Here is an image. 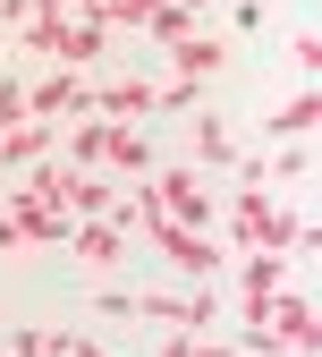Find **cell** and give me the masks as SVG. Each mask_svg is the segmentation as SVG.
Wrapping results in <instances>:
<instances>
[{
	"label": "cell",
	"instance_id": "obj_1",
	"mask_svg": "<svg viewBox=\"0 0 322 357\" xmlns=\"http://www.w3.org/2000/svg\"><path fill=\"white\" fill-rule=\"evenodd\" d=\"M238 247H271V255H297V247H314V230H305L297 213H280V204H271L263 188H246V196H238Z\"/></svg>",
	"mask_w": 322,
	"mask_h": 357
},
{
	"label": "cell",
	"instance_id": "obj_2",
	"mask_svg": "<svg viewBox=\"0 0 322 357\" xmlns=\"http://www.w3.org/2000/svg\"><path fill=\"white\" fill-rule=\"evenodd\" d=\"M26 52H42V60H68V68H85V60H102V17H51L42 9L26 34Z\"/></svg>",
	"mask_w": 322,
	"mask_h": 357
},
{
	"label": "cell",
	"instance_id": "obj_3",
	"mask_svg": "<svg viewBox=\"0 0 322 357\" xmlns=\"http://www.w3.org/2000/svg\"><path fill=\"white\" fill-rule=\"evenodd\" d=\"M145 196L178 221V230H204V221H212V196H204V178H195V170H161Z\"/></svg>",
	"mask_w": 322,
	"mask_h": 357
},
{
	"label": "cell",
	"instance_id": "obj_4",
	"mask_svg": "<svg viewBox=\"0 0 322 357\" xmlns=\"http://www.w3.org/2000/svg\"><path fill=\"white\" fill-rule=\"evenodd\" d=\"M77 111H94V85H85V77H42V85H26V119L60 128V119H77Z\"/></svg>",
	"mask_w": 322,
	"mask_h": 357
},
{
	"label": "cell",
	"instance_id": "obj_5",
	"mask_svg": "<svg viewBox=\"0 0 322 357\" xmlns=\"http://www.w3.org/2000/svg\"><path fill=\"white\" fill-rule=\"evenodd\" d=\"M68 255L94 264V273H119V264H127V230H111V221H77V230H68Z\"/></svg>",
	"mask_w": 322,
	"mask_h": 357
},
{
	"label": "cell",
	"instance_id": "obj_6",
	"mask_svg": "<svg viewBox=\"0 0 322 357\" xmlns=\"http://www.w3.org/2000/svg\"><path fill=\"white\" fill-rule=\"evenodd\" d=\"M94 111H102V128H136V119L153 111V85H145V77H119V85L94 94Z\"/></svg>",
	"mask_w": 322,
	"mask_h": 357
},
{
	"label": "cell",
	"instance_id": "obj_7",
	"mask_svg": "<svg viewBox=\"0 0 322 357\" xmlns=\"http://www.w3.org/2000/svg\"><path fill=\"white\" fill-rule=\"evenodd\" d=\"M280 281H289V255L255 247V255H246V315H263V306L280 298Z\"/></svg>",
	"mask_w": 322,
	"mask_h": 357
},
{
	"label": "cell",
	"instance_id": "obj_8",
	"mask_svg": "<svg viewBox=\"0 0 322 357\" xmlns=\"http://www.w3.org/2000/svg\"><path fill=\"white\" fill-rule=\"evenodd\" d=\"M102 162H111L119 178H145V170H153V153H145V137H136V128H111V137H102Z\"/></svg>",
	"mask_w": 322,
	"mask_h": 357
},
{
	"label": "cell",
	"instance_id": "obj_9",
	"mask_svg": "<svg viewBox=\"0 0 322 357\" xmlns=\"http://www.w3.org/2000/svg\"><path fill=\"white\" fill-rule=\"evenodd\" d=\"M170 60H178V77H212V68L229 60V43H212V34H187V43H170Z\"/></svg>",
	"mask_w": 322,
	"mask_h": 357
},
{
	"label": "cell",
	"instance_id": "obj_10",
	"mask_svg": "<svg viewBox=\"0 0 322 357\" xmlns=\"http://www.w3.org/2000/svg\"><path fill=\"white\" fill-rule=\"evenodd\" d=\"M314 111H322V102H314V85H305L297 102H280V111H263V137H314Z\"/></svg>",
	"mask_w": 322,
	"mask_h": 357
},
{
	"label": "cell",
	"instance_id": "obj_11",
	"mask_svg": "<svg viewBox=\"0 0 322 357\" xmlns=\"http://www.w3.org/2000/svg\"><path fill=\"white\" fill-rule=\"evenodd\" d=\"M170 0H102V26H153Z\"/></svg>",
	"mask_w": 322,
	"mask_h": 357
},
{
	"label": "cell",
	"instance_id": "obj_12",
	"mask_svg": "<svg viewBox=\"0 0 322 357\" xmlns=\"http://www.w3.org/2000/svg\"><path fill=\"white\" fill-rule=\"evenodd\" d=\"M195 153H204V162H229V128H220V111H195Z\"/></svg>",
	"mask_w": 322,
	"mask_h": 357
},
{
	"label": "cell",
	"instance_id": "obj_13",
	"mask_svg": "<svg viewBox=\"0 0 322 357\" xmlns=\"http://www.w3.org/2000/svg\"><path fill=\"white\" fill-rule=\"evenodd\" d=\"M102 137H111L102 119H85V128H77V145H68V153H77V170H94V162H102Z\"/></svg>",
	"mask_w": 322,
	"mask_h": 357
},
{
	"label": "cell",
	"instance_id": "obj_14",
	"mask_svg": "<svg viewBox=\"0 0 322 357\" xmlns=\"http://www.w3.org/2000/svg\"><path fill=\"white\" fill-rule=\"evenodd\" d=\"M17 119H26V85H17V77H0V128H17Z\"/></svg>",
	"mask_w": 322,
	"mask_h": 357
},
{
	"label": "cell",
	"instance_id": "obj_15",
	"mask_svg": "<svg viewBox=\"0 0 322 357\" xmlns=\"http://www.w3.org/2000/svg\"><path fill=\"white\" fill-rule=\"evenodd\" d=\"M0 17H9V26H17V34H26V26H34V17H42V0H0Z\"/></svg>",
	"mask_w": 322,
	"mask_h": 357
},
{
	"label": "cell",
	"instance_id": "obj_16",
	"mask_svg": "<svg viewBox=\"0 0 322 357\" xmlns=\"http://www.w3.org/2000/svg\"><path fill=\"white\" fill-rule=\"evenodd\" d=\"M51 17H102V0H42Z\"/></svg>",
	"mask_w": 322,
	"mask_h": 357
},
{
	"label": "cell",
	"instance_id": "obj_17",
	"mask_svg": "<svg viewBox=\"0 0 322 357\" xmlns=\"http://www.w3.org/2000/svg\"><path fill=\"white\" fill-rule=\"evenodd\" d=\"M9 357H42V332H17V340H9Z\"/></svg>",
	"mask_w": 322,
	"mask_h": 357
},
{
	"label": "cell",
	"instance_id": "obj_18",
	"mask_svg": "<svg viewBox=\"0 0 322 357\" xmlns=\"http://www.w3.org/2000/svg\"><path fill=\"white\" fill-rule=\"evenodd\" d=\"M178 9H187V17H195V9H204V0H178Z\"/></svg>",
	"mask_w": 322,
	"mask_h": 357
},
{
	"label": "cell",
	"instance_id": "obj_19",
	"mask_svg": "<svg viewBox=\"0 0 322 357\" xmlns=\"http://www.w3.org/2000/svg\"><path fill=\"white\" fill-rule=\"evenodd\" d=\"M85 357H102V349H85Z\"/></svg>",
	"mask_w": 322,
	"mask_h": 357
}]
</instances>
